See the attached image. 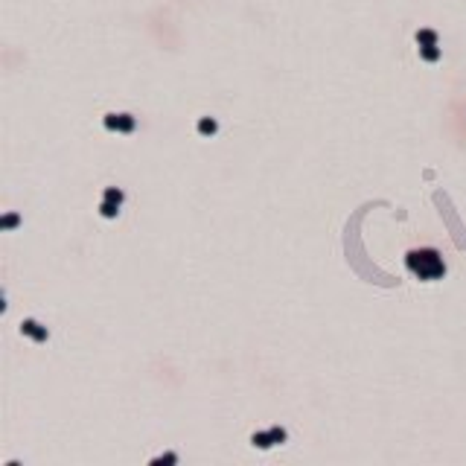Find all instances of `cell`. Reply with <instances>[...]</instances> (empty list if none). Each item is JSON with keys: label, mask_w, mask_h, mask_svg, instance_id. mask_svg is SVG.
<instances>
[{"label": "cell", "mask_w": 466, "mask_h": 466, "mask_svg": "<svg viewBox=\"0 0 466 466\" xmlns=\"http://www.w3.org/2000/svg\"><path fill=\"white\" fill-rule=\"evenodd\" d=\"M105 128L117 134H131L137 128V120L131 114H105Z\"/></svg>", "instance_id": "cell-4"}, {"label": "cell", "mask_w": 466, "mask_h": 466, "mask_svg": "<svg viewBox=\"0 0 466 466\" xmlns=\"http://www.w3.org/2000/svg\"><path fill=\"white\" fill-rule=\"evenodd\" d=\"M125 201V192L120 186H105L102 192V204H99V216L102 218H117L120 216V207Z\"/></svg>", "instance_id": "cell-2"}, {"label": "cell", "mask_w": 466, "mask_h": 466, "mask_svg": "<svg viewBox=\"0 0 466 466\" xmlns=\"http://www.w3.org/2000/svg\"><path fill=\"white\" fill-rule=\"evenodd\" d=\"M21 335H27V338H32V341H38V344L50 341V329L44 323H38L35 318H24L21 321Z\"/></svg>", "instance_id": "cell-5"}, {"label": "cell", "mask_w": 466, "mask_h": 466, "mask_svg": "<svg viewBox=\"0 0 466 466\" xmlns=\"http://www.w3.org/2000/svg\"><path fill=\"white\" fill-rule=\"evenodd\" d=\"M405 268H408L414 277L426 280V283L440 280L446 274V265H443V259H440V253H437L434 248L408 251V253H405Z\"/></svg>", "instance_id": "cell-1"}, {"label": "cell", "mask_w": 466, "mask_h": 466, "mask_svg": "<svg viewBox=\"0 0 466 466\" xmlns=\"http://www.w3.org/2000/svg\"><path fill=\"white\" fill-rule=\"evenodd\" d=\"M195 128H198V134H201V137H213V134L218 131V123L213 120V117H201Z\"/></svg>", "instance_id": "cell-6"}, {"label": "cell", "mask_w": 466, "mask_h": 466, "mask_svg": "<svg viewBox=\"0 0 466 466\" xmlns=\"http://www.w3.org/2000/svg\"><path fill=\"white\" fill-rule=\"evenodd\" d=\"M12 224H18V216H6V218H3V227H6V230H9Z\"/></svg>", "instance_id": "cell-7"}, {"label": "cell", "mask_w": 466, "mask_h": 466, "mask_svg": "<svg viewBox=\"0 0 466 466\" xmlns=\"http://www.w3.org/2000/svg\"><path fill=\"white\" fill-rule=\"evenodd\" d=\"M288 440L286 434V429H280V426H271L268 431H256V434H251V443L256 446V449H271V446H283Z\"/></svg>", "instance_id": "cell-3"}]
</instances>
